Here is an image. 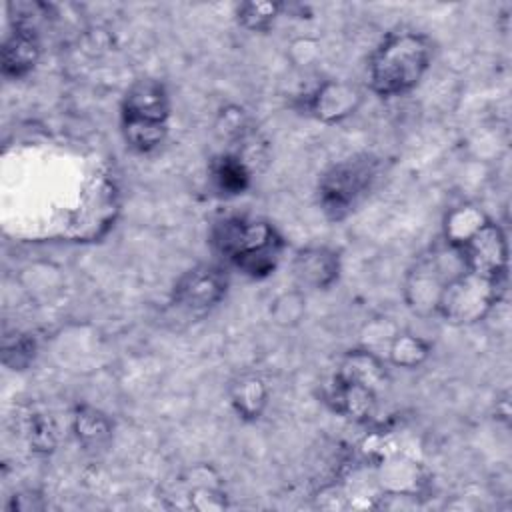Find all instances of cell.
Listing matches in <instances>:
<instances>
[{
    "instance_id": "1",
    "label": "cell",
    "mask_w": 512,
    "mask_h": 512,
    "mask_svg": "<svg viewBox=\"0 0 512 512\" xmlns=\"http://www.w3.org/2000/svg\"><path fill=\"white\" fill-rule=\"evenodd\" d=\"M212 248L250 278L272 274L282 258L284 238L260 218L224 216L210 230Z\"/></svg>"
},
{
    "instance_id": "2",
    "label": "cell",
    "mask_w": 512,
    "mask_h": 512,
    "mask_svg": "<svg viewBox=\"0 0 512 512\" xmlns=\"http://www.w3.org/2000/svg\"><path fill=\"white\" fill-rule=\"evenodd\" d=\"M432 60L428 36L412 30L388 34L372 54L368 76L370 88L380 96L410 92L426 74Z\"/></svg>"
},
{
    "instance_id": "3",
    "label": "cell",
    "mask_w": 512,
    "mask_h": 512,
    "mask_svg": "<svg viewBox=\"0 0 512 512\" xmlns=\"http://www.w3.org/2000/svg\"><path fill=\"white\" fill-rule=\"evenodd\" d=\"M122 134L136 152H150L162 144L168 132L170 98L162 82L138 80L122 100Z\"/></svg>"
},
{
    "instance_id": "4",
    "label": "cell",
    "mask_w": 512,
    "mask_h": 512,
    "mask_svg": "<svg viewBox=\"0 0 512 512\" xmlns=\"http://www.w3.org/2000/svg\"><path fill=\"white\" fill-rule=\"evenodd\" d=\"M378 176V162L372 156H354L334 164L320 178L318 194L324 212L340 220L368 194Z\"/></svg>"
},
{
    "instance_id": "5",
    "label": "cell",
    "mask_w": 512,
    "mask_h": 512,
    "mask_svg": "<svg viewBox=\"0 0 512 512\" xmlns=\"http://www.w3.org/2000/svg\"><path fill=\"white\" fill-rule=\"evenodd\" d=\"M504 282L460 270L442 288L436 312L452 324H472L482 320L498 302Z\"/></svg>"
},
{
    "instance_id": "6",
    "label": "cell",
    "mask_w": 512,
    "mask_h": 512,
    "mask_svg": "<svg viewBox=\"0 0 512 512\" xmlns=\"http://www.w3.org/2000/svg\"><path fill=\"white\" fill-rule=\"evenodd\" d=\"M226 270L216 264H198L186 270L172 288V304L188 314H204L226 294Z\"/></svg>"
},
{
    "instance_id": "7",
    "label": "cell",
    "mask_w": 512,
    "mask_h": 512,
    "mask_svg": "<svg viewBox=\"0 0 512 512\" xmlns=\"http://www.w3.org/2000/svg\"><path fill=\"white\" fill-rule=\"evenodd\" d=\"M362 104L358 86L342 80H328L308 96V110L322 122H340Z\"/></svg>"
},
{
    "instance_id": "8",
    "label": "cell",
    "mask_w": 512,
    "mask_h": 512,
    "mask_svg": "<svg viewBox=\"0 0 512 512\" xmlns=\"http://www.w3.org/2000/svg\"><path fill=\"white\" fill-rule=\"evenodd\" d=\"M334 380L382 394L388 384L384 362L370 350H350L338 364Z\"/></svg>"
},
{
    "instance_id": "9",
    "label": "cell",
    "mask_w": 512,
    "mask_h": 512,
    "mask_svg": "<svg viewBox=\"0 0 512 512\" xmlns=\"http://www.w3.org/2000/svg\"><path fill=\"white\" fill-rule=\"evenodd\" d=\"M452 276H442V266L438 264V260H434V258L424 260L408 276V282H406V300H408V304L418 314L436 312L442 288Z\"/></svg>"
},
{
    "instance_id": "10",
    "label": "cell",
    "mask_w": 512,
    "mask_h": 512,
    "mask_svg": "<svg viewBox=\"0 0 512 512\" xmlns=\"http://www.w3.org/2000/svg\"><path fill=\"white\" fill-rule=\"evenodd\" d=\"M340 272V258L330 248H304L294 256L292 274L300 286L328 288Z\"/></svg>"
},
{
    "instance_id": "11",
    "label": "cell",
    "mask_w": 512,
    "mask_h": 512,
    "mask_svg": "<svg viewBox=\"0 0 512 512\" xmlns=\"http://www.w3.org/2000/svg\"><path fill=\"white\" fill-rule=\"evenodd\" d=\"M40 58V42L34 30L22 22H16L14 30L6 36L2 48V70L10 78L28 74Z\"/></svg>"
},
{
    "instance_id": "12",
    "label": "cell",
    "mask_w": 512,
    "mask_h": 512,
    "mask_svg": "<svg viewBox=\"0 0 512 512\" xmlns=\"http://www.w3.org/2000/svg\"><path fill=\"white\" fill-rule=\"evenodd\" d=\"M210 178L222 194H242L250 184V170L238 154H220L210 164Z\"/></svg>"
},
{
    "instance_id": "13",
    "label": "cell",
    "mask_w": 512,
    "mask_h": 512,
    "mask_svg": "<svg viewBox=\"0 0 512 512\" xmlns=\"http://www.w3.org/2000/svg\"><path fill=\"white\" fill-rule=\"evenodd\" d=\"M230 396L234 410L246 420H256L268 402V390L258 376H242L232 386Z\"/></svg>"
},
{
    "instance_id": "14",
    "label": "cell",
    "mask_w": 512,
    "mask_h": 512,
    "mask_svg": "<svg viewBox=\"0 0 512 512\" xmlns=\"http://www.w3.org/2000/svg\"><path fill=\"white\" fill-rule=\"evenodd\" d=\"M430 348L424 340H420L418 336L412 334H398L388 350V358L394 366L400 368H416L420 366L426 356H428Z\"/></svg>"
},
{
    "instance_id": "15",
    "label": "cell",
    "mask_w": 512,
    "mask_h": 512,
    "mask_svg": "<svg viewBox=\"0 0 512 512\" xmlns=\"http://www.w3.org/2000/svg\"><path fill=\"white\" fill-rule=\"evenodd\" d=\"M280 12V4L274 2H244L236 8L238 22L252 32H266Z\"/></svg>"
},
{
    "instance_id": "16",
    "label": "cell",
    "mask_w": 512,
    "mask_h": 512,
    "mask_svg": "<svg viewBox=\"0 0 512 512\" xmlns=\"http://www.w3.org/2000/svg\"><path fill=\"white\" fill-rule=\"evenodd\" d=\"M76 432H78V438H82L86 444H94V442H100L108 436L110 426L94 410H84L82 408V410L76 412Z\"/></svg>"
}]
</instances>
